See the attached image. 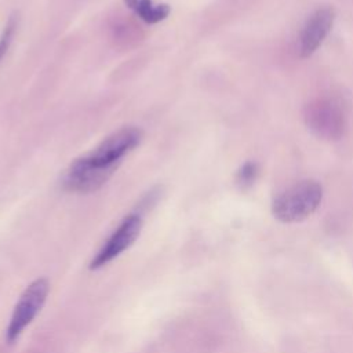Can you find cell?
<instances>
[{
	"mask_svg": "<svg viewBox=\"0 0 353 353\" xmlns=\"http://www.w3.org/2000/svg\"><path fill=\"white\" fill-rule=\"evenodd\" d=\"M142 139L138 127H121L108 135L95 149L70 163L62 176V186L74 193H92L103 186L121 160Z\"/></svg>",
	"mask_w": 353,
	"mask_h": 353,
	"instance_id": "1",
	"label": "cell"
},
{
	"mask_svg": "<svg viewBox=\"0 0 353 353\" xmlns=\"http://www.w3.org/2000/svg\"><path fill=\"white\" fill-rule=\"evenodd\" d=\"M321 200V185L314 179H305L281 192L273 200L272 212L280 222H301L319 208Z\"/></svg>",
	"mask_w": 353,
	"mask_h": 353,
	"instance_id": "2",
	"label": "cell"
},
{
	"mask_svg": "<svg viewBox=\"0 0 353 353\" xmlns=\"http://www.w3.org/2000/svg\"><path fill=\"white\" fill-rule=\"evenodd\" d=\"M303 119L307 128L319 138L336 141L347 128V114L343 102L335 97H320L305 106Z\"/></svg>",
	"mask_w": 353,
	"mask_h": 353,
	"instance_id": "3",
	"label": "cell"
},
{
	"mask_svg": "<svg viewBox=\"0 0 353 353\" xmlns=\"http://www.w3.org/2000/svg\"><path fill=\"white\" fill-rule=\"evenodd\" d=\"M48 291L50 283L46 277L36 279L23 290L6 330V339L8 343H14L22 331L37 316L47 299Z\"/></svg>",
	"mask_w": 353,
	"mask_h": 353,
	"instance_id": "4",
	"label": "cell"
},
{
	"mask_svg": "<svg viewBox=\"0 0 353 353\" xmlns=\"http://www.w3.org/2000/svg\"><path fill=\"white\" fill-rule=\"evenodd\" d=\"M141 229H142L141 215L139 214L127 215L116 228V230L110 234V237L106 240V243L99 250V252L92 258V261L90 262V269L97 270L108 265L110 261H113L121 252L130 248L134 244V241L138 239Z\"/></svg>",
	"mask_w": 353,
	"mask_h": 353,
	"instance_id": "5",
	"label": "cell"
},
{
	"mask_svg": "<svg viewBox=\"0 0 353 353\" xmlns=\"http://www.w3.org/2000/svg\"><path fill=\"white\" fill-rule=\"evenodd\" d=\"M335 19V11L331 7L316 10L305 22L299 34V52L303 58L310 57L330 33Z\"/></svg>",
	"mask_w": 353,
	"mask_h": 353,
	"instance_id": "6",
	"label": "cell"
},
{
	"mask_svg": "<svg viewBox=\"0 0 353 353\" xmlns=\"http://www.w3.org/2000/svg\"><path fill=\"white\" fill-rule=\"evenodd\" d=\"M124 3L146 23H157L165 19L171 11L168 4H154L152 0H124Z\"/></svg>",
	"mask_w": 353,
	"mask_h": 353,
	"instance_id": "7",
	"label": "cell"
},
{
	"mask_svg": "<svg viewBox=\"0 0 353 353\" xmlns=\"http://www.w3.org/2000/svg\"><path fill=\"white\" fill-rule=\"evenodd\" d=\"M15 28H17V19H15V17H11L7 21V23L4 25V29H3L1 36H0V61L3 59V57L6 55V52L10 48Z\"/></svg>",
	"mask_w": 353,
	"mask_h": 353,
	"instance_id": "8",
	"label": "cell"
},
{
	"mask_svg": "<svg viewBox=\"0 0 353 353\" xmlns=\"http://www.w3.org/2000/svg\"><path fill=\"white\" fill-rule=\"evenodd\" d=\"M258 175V167L255 163H245L237 172V182L240 186L247 188L251 186L254 183V181L256 179Z\"/></svg>",
	"mask_w": 353,
	"mask_h": 353,
	"instance_id": "9",
	"label": "cell"
}]
</instances>
